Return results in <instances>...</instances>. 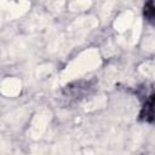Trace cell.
I'll return each mask as SVG.
<instances>
[{"label": "cell", "instance_id": "cell-1", "mask_svg": "<svg viewBox=\"0 0 155 155\" xmlns=\"http://www.w3.org/2000/svg\"><path fill=\"white\" fill-rule=\"evenodd\" d=\"M139 119L148 124H155V92H151L144 101Z\"/></svg>", "mask_w": 155, "mask_h": 155}, {"label": "cell", "instance_id": "cell-2", "mask_svg": "<svg viewBox=\"0 0 155 155\" xmlns=\"http://www.w3.org/2000/svg\"><path fill=\"white\" fill-rule=\"evenodd\" d=\"M143 15H144V18L155 25V4L154 2H147L144 5V8H143Z\"/></svg>", "mask_w": 155, "mask_h": 155}]
</instances>
